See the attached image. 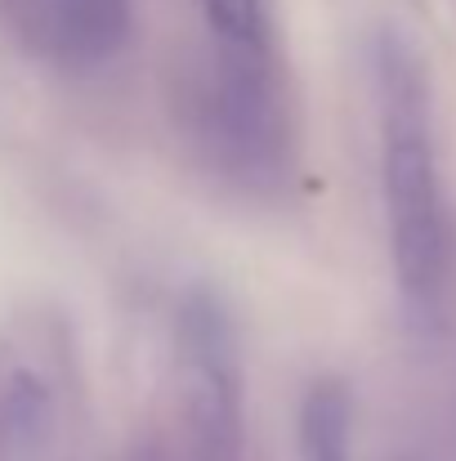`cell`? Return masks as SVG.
<instances>
[{"label": "cell", "mask_w": 456, "mask_h": 461, "mask_svg": "<svg viewBox=\"0 0 456 461\" xmlns=\"http://www.w3.org/2000/svg\"><path fill=\"white\" fill-rule=\"evenodd\" d=\"M376 122H380V188L394 247V274L407 305L434 313L448 283V202L439 170L434 99L425 63L403 41L376 50Z\"/></svg>", "instance_id": "1"}, {"label": "cell", "mask_w": 456, "mask_h": 461, "mask_svg": "<svg viewBox=\"0 0 456 461\" xmlns=\"http://www.w3.org/2000/svg\"><path fill=\"white\" fill-rule=\"evenodd\" d=\"M174 358H179V385L188 394L197 444L206 453H233L242 430V372H237L233 327L215 301L192 296L183 305Z\"/></svg>", "instance_id": "2"}, {"label": "cell", "mask_w": 456, "mask_h": 461, "mask_svg": "<svg viewBox=\"0 0 456 461\" xmlns=\"http://www.w3.org/2000/svg\"><path fill=\"white\" fill-rule=\"evenodd\" d=\"M9 32L58 63L103 59L130 18V0H0Z\"/></svg>", "instance_id": "3"}, {"label": "cell", "mask_w": 456, "mask_h": 461, "mask_svg": "<svg viewBox=\"0 0 456 461\" xmlns=\"http://www.w3.org/2000/svg\"><path fill=\"white\" fill-rule=\"evenodd\" d=\"M300 461H349V394L317 381L300 412Z\"/></svg>", "instance_id": "4"}]
</instances>
